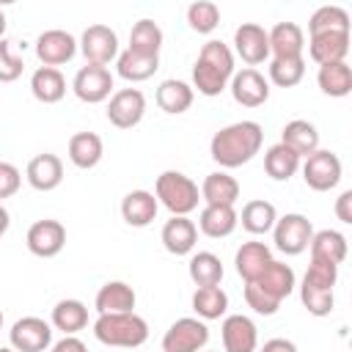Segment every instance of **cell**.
I'll return each mask as SVG.
<instances>
[{
    "label": "cell",
    "instance_id": "36",
    "mask_svg": "<svg viewBox=\"0 0 352 352\" xmlns=\"http://www.w3.org/2000/svg\"><path fill=\"white\" fill-rule=\"evenodd\" d=\"M52 327L63 336H74L88 327V308L80 300H60L52 308Z\"/></svg>",
    "mask_w": 352,
    "mask_h": 352
},
{
    "label": "cell",
    "instance_id": "17",
    "mask_svg": "<svg viewBox=\"0 0 352 352\" xmlns=\"http://www.w3.org/2000/svg\"><path fill=\"white\" fill-rule=\"evenodd\" d=\"M228 88H231L234 102L242 104V107H261V104L270 99V82H267L264 74L256 72V69L234 72Z\"/></svg>",
    "mask_w": 352,
    "mask_h": 352
},
{
    "label": "cell",
    "instance_id": "16",
    "mask_svg": "<svg viewBox=\"0 0 352 352\" xmlns=\"http://www.w3.org/2000/svg\"><path fill=\"white\" fill-rule=\"evenodd\" d=\"M220 336H223V349L226 352H256V346H258V327L245 314L226 316L223 327H220Z\"/></svg>",
    "mask_w": 352,
    "mask_h": 352
},
{
    "label": "cell",
    "instance_id": "48",
    "mask_svg": "<svg viewBox=\"0 0 352 352\" xmlns=\"http://www.w3.org/2000/svg\"><path fill=\"white\" fill-rule=\"evenodd\" d=\"M52 352H88V349L77 336H63L58 344H52Z\"/></svg>",
    "mask_w": 352,
    "mask_h": 352
},
{
    "label": "cell",
    "instance_id": "34",
    "mask_svg": "<svg viewBox=\"0 0 352 352\" xmlns=\"http://www.w3.org/2000/svg\"><path fill=\"white\" fill-rule=\"evenodd\" d=\"M300 157L292 151V148H286L283 143H275V146H270L267 151H264V170H267V176L270 179H275V182H289L297 170H300Z\"/></svg>",
    "mask_w": 352,
    "mask_h": 352
},
{
    "label": "cell",
    "instance_id": "54",
    "mask_svg": "<svg viewBox=\"0 0 352 352\" xmlns=\"http://www.w3.org/2000/svg\"><path fill=\"white\" fill-rule=\"evenodd\" d=\"M209 352H217V349H209Z\"/></svg>",
    "mask_w": 352,
    "mask_h": 352
},
{
    "label": "cell",
    "instance_id": "3",
    "mask_svg": "<svg viewBox=\"0 0 352 352\" xmlns=\"http://www.w3.org/2000/svg\"><path fill=\"white\" fill-rule=\"evenodd\" d=\"M234 77V52L228 44L212 38L201 47L198 60L192 66V88L204 96H220Z\"/></svg>",
    "mask_w": 352,
    "mask_h": 352
},
{
    "label": "cell",
    "instance_id": "43",
    "mask_svg": "<svg viewBox=\"0 0 352 352\" xmlns=\"http://www.w3.org/2000/svg\"><path fill=\"white\" fill-rule=\"evenodd\" d=\"M300 300H302V305H305V311H308L311 316H330V311H333V305H336L333 292H327V289H314V286H308V283H300Z\"/></svg>",
    "mask_w": 352,
    "mask_h": 352
},
{
    "label": "cell",
    "instance_id": "2",
    "mask_svg": "<svg viewBox=\"0 0 352 352\" xmlns=\"http://www.w3.org/2000/svg\"><path fill=\"white\" fill-rule=\"evenodd\" d=\"M294 286H297L294 270L283 261H272L256 280L245 283V302L256 314L272 316L280 308V302L294 292Z\"/></svg>",
    "mask_w": 352,
    "mask_h": 352
},
{
    "label": "cell",
    "instance_id": "29",
    "mask_svg": "<svg viewBox=\"0 0 352 352\" xmlns=\"http://www.w3.org/2000/svg\"><path fill=\"white\" fill-rule=\"evenodd\" d=\"M157 69H160V55H143V52H135L129 47L116 58L118 77H124L129 82H143V80L154 77Z\"/></svg>",
    "mask_w": 352,
    "mask_h": 352
},
{
    "label": "cell",
    "instance_id": "30",
    "mask_svg": "<svg viewBox=\"0 0 352 352\" xmlns=\"http://www.w3.org/2000/svg\"><path fill=\"white\" fill-rule=\"evenodd\" d=\"M236 223H239V217H236L234 206H204L198 214V228L209 239H223V236L234 234Z\"/></svg>",
    "mask_w": 352,
    "mask_h": 352
},
{
    "label": "cell",
    "instance_id": "15",
    "mask_svg": "<svg viewBox=\"0 0 352 352\" xmlns=\"http://www.w3.org/2000/svg\"><path fill=\"white\" fill-rule=\"evenodd\" d=\"M234 50L236 55L248 63V69L264 63L270 58V38H267V30L256 22H242L236 30H234Z\"/></svg>",
    "mask_w": 352,
    "mask_h": 352
},
{
    "label": "cell",
    "instance_id": "50",
    "mask_svg": "<svg viewBox=\"0 0 352 352\" xmlns=\"http://www.w3.org/2000/svg\"><path fill=\"white\" fill-rule=\"evenodd\" d=\"M8 226H11V217H8V209H6L3 201H0V236L8 231Z\"/></svg>",
    "mask_w": 352,
    "mask_h": 352
},
{
    "label": "cell",
    "instance_id": "35",
    "mask_svg": "<svg viewBox=\"0 0 352 352\" xmlns=\"http://www.w3.org/2000/svg\"><path fill=\"white\" fill-rule=\"evenodd\" d=\"M236 217L248 234H267V231H272V226L278 220V209H275V204L256 198V201H248L242 206V214H236Z\"/></svg>",
    "mask_w": 352,
    "mask_h": 352
},
{
    "label": "cell",
    "instance_id": "1",
    "mask_svg": "<svg viewBox=\"0 0 352 352\" xmlns=\"http://www.w3.org/2000/svg\"><path fill=\"white\" fill-rule=\"evenodd\" d=\"M264 143V129L258 121H236L214 132L209 143V154L220 168H239L250 162Z\"/></svg>",
    "mask_w": 352,
    "mask_h": 352
},
{
    "label": "cell",
    "instance_id": "37",
    "mask_svg": "<svg viewBox=\"0 0 352 352\" xmlns=\"http://www.w3.org/2000/svg\"><path fill=\"white\" fill-rule=\"evenodd\" d=\"M187 272H190V280L195 286H220L223 261L209 250H198V253H192V258L187 264Z\"/></svg>",
    "mask_w": 352,
    "mask_h": 352
},
{
    "label": "cell",
    "instance_id": "18",
    "mask_svg": "<svg viewBox=\"0 0 352 352\" xmlns=\"http://www.w3.org/2000/svg\"><path fill=\"white\" fill-rule=\"evenodd\" d=\"M25 179H28V184H30L33 190H38V192L55 190V187L63 182V162H60V157H58V154H50V151L36 154V157L28 162V168H25Z\"/></svg>",
    "mask_w": 352,
    "mask_h": 352
},
{
    "label": "cell",
    "instance_id": "7",
    "mask_svg": "<svg viewBox=\"0 0 352 352\" xmlns=\"http://www.w3.org/2000/svg\"><path fill=\"white\" fill-rule=\"evenodd\" d=\"M209 344V327L204 319L182 316L162 336V352H201Z\"/></svg>",
    "mask_w": 352,
    "mask_h": 352
},
{
    "label": "cell",
    "instance_id": "27",
    "mask_svg": "<svg viewBox=\"0 0 352 352\" xmlns=\"http://www.w3.org/2000/svg\"><path fill=\"white\" fill-rule=\"evenodd\" d=\"M280 143H283L286 148H292L300 160H305L308 154H314V151L319 148V132H316V126H314L311 121L294 118V121H289V124L283 126Z\"/></svg>",
    "mask_w": 352,
    "mask_h": 352
},
{
    "label": "cell",
    "instance_id": "32",
    "mask_svg": "<svg viewBox=\"0 0 352 352\" xmlns=\"http://www.w3.org/2000/svg\"><path fill=\"white\" fill-rule=\"evenodd\" d=\"M30 94L44 102V104H55L66 96V80L58 69H50V66H38L30 77Z\"/></svg>",
    "mask_w": 352,
    "mask_h": 352
},
{
    "label": "cell",
    "instance_id": "26",
    "mask_svg": "<svg viewBox=\"0 0 352 352\" xmlns=\"http://www.w3.org/2000/svg\"><path fill=\"white\" fill-rule=\"evenodd\" d=\"M308 248H311V261H327V264L338 267L346 258V236L336 228L314 231Z\"/></svg>",
    "mask_w": 352,
    "mask_h": 352
},
{
    "label": "cell",
    "instance_id": "21",
    "mask_svg": "<svg viewBox=\"0 0 352 352\" xmlns=\"http://www.w3.org/2000/svg\"><path fill=\"white\" fill-rule=\"evenodd\" d=\"M157 209H160V204H157L154 192H148V190H132L121 201V217L132 228H146L157 217Z\"/></svg>",
    "mask_w": 352,
    "mask_h": 352
},
{
    "label": "cell",
    "instance_id": "31",
    "mask_svg": "<svg viewBox=\"0 0 352 352\" xmlns=\"http://www.w3.org/2000/svg\"><path fill=\"white\" fill-rule=\"evenodd\" d=\"M154 99H157V104H160L162 113L179 116V113H187L190 110V104L195 99V91L184 80H162Z\"/></svg>",
    "mask_w": 352,
    "mask_h": 352
},
{
    "label": "cell",
    "instance_id": "4",
    "mask_svg": "<svg viewBox=\"0 0 352 352\" xmlns=\"http://www.w3.org/2000/svg\"><path fill=\"white\" fill-rule=\"evenodd\" d=\"M94 336L104 346L138 349L148 341V324L135 311L129 314H99L94 322Z\"/></svg>",
    "mask_w": 352,
    "mask_h": 352
},
{
    "label": "cell",
    "instance_id": "42",
    "mask_svg": "<svg viewBox=\"0 0 352 352\" xmlns=\"http://www.w3.org/2000/svg\"><path fill=\"white\" fill-rule=\"evenodd\" d=\"M187 25L195 33H212L220 25V8L209 0H198L187 6Z\"/></svg>",
    "mask_w": 352,
    "mask_h": 352
},
{
    "label": "cell",
    "instance_id": "47",
    "mask_svg": "<svg viewBox=\"0 0 352 352\" xmlns=\"http://www.w3.org/2000/svg\"><path fill=\"white\" fill-rule=\"evenodd\" d=\"M349 204H352V190H344V192L336 198V214H338V220H341V223H352Z\"/></svg>",
    "mask_w": 352,
    "mask_h": 352
},
{
    "label": "cell",
    "instance_id": "10",
    "mask_svg": "<svg viewBox=\"0 0 352 352\" xmlns=\"http://www.w3.org/2000/svg\"><path fill=\"white\" fill-rule=\"evenodd\" d=\"M146 116V96L138 88H121L107 102V121L116 129H132Z\"/></svg>",
    "mask_w": 352,
    "mask_h": 352
},
{
    "label": "cell",
    "instance_id": "14",
    "mask_svg": "<svg viewBox=\"0 0 352 352\" xmlns=\"http://www.w3.org/2000/svg\"><path fill=\"white\" fill-rule=\"evenodd\" d=\"M77 52V38L66 30H44L38 38H36V58L41 60V66H50V69H58L63 63H69Z\"/></svg>",
    "mask_w": 352,
    "mask_h": 352
},
{
    "label": "cell",
    "instance_id": "28",
    "mask_svg": "<svg viewBox=\"0 0 352 352\" xmlns=\"http://www.w3.org/2000/svg\"><path fill=\"white\" fill-rule=\"evenodd\" d=\"M102 154H104V143H102V138L96 132H77V135L69 138V160L80 170L96 168Z\"/></svg>",
    "mask_w": 352,
    "mask_h": 352
},
{
    "label": "cell",
    "instance_id": "20",
    "mask_svg": "<svg viewBox=\"0 0 352 352\" xmlns=\"http://www.w3.org/2000/svg\"><path fill=\"white\" fill-rule=\"evenodd\" d=\"M267 38L272 58H300L305 50V36L297 22H278L272 30H267Z\"/></svg>",
    "mask_w": 352,
    "mask_h": 352
},
{
    "label": "cell",
    "instance_id": "49",
    "mask_svg": "<svg viewBox=\"0 0 352 352\" xmlns=\"http://www.w3.org/2000/svg\"><path fill=\"white\" fill-rule=\"evenodd\" d=\"M261 352H297V344L289 338H270V341H264Z\"/></svg>",
    "mask_w": 352,
    "mask_h": 352
},
{
    "label": "cell",
    "instance_id": "11",
    "mask_svg": "<svg viewBox=\"0 0 352 352\" xmlns=\"http://www.w3.org/2000/svg\"><path fill=\"white\" fill-rule=\"evenodd\" d=\"M14 352H44L52 344V324L38 316H22L8 330Z\"/></svg>",
    "mask_w": 352,
    "mask_h": 352
},
{
    "label": "cell",
    "instance_id": "33",
    "mask_svg": "<svg viewBox=\"0 0 352 352\" xmlns=\"http://www.w3.org/2000/svg\"><path fill=\"white\" fill-rule=\"evenodd\" d=\"M316 82H319L322 94H327V96H333V99L349 96V94H352V69H349V63H346V60L319 66Z\"/></svg>",
    "mask_w": 352,
    "mask_h": 352
},
{
    "label": "cell",
    "instance_id": "13",
    "mask_svg": "<svg viewBox=\"0 0 352 352\" xmlns=\"http://www.w3.org/2000/svg\"><path fill=\"white\" fill-rule=\"evenodd\" d=\"M80 52L94 66H107L113 58H118V36L107 25H91L80 36Z\"/></svg>",
    "mask_w": 352,
    "mask_h": 352
},
{
    "label": "cell",
    "instance_id": "52",
    "mask_svg": "<svg viewBox=\"0 0 352 352\" xmlns=\"http://www.w3.org/2000/svg\"><path fill=\"white\" fill-rule=\"evenodd\" d=\"M0 352H14V349L11 346H0Z\"/></svg>",
    "mask_w": 352,
    "mask_h": 352
},
{
    "label": "cell",
    "instance_id": "45",
    "mask_svg": "<svg viewBox=\"0 0 352 352\" xmlns=\"http://www.w3.org/2000/svg\"><path fill=\"white\" fill-rule=\"evenodd\" d=\"M22 69H25L22 58L14 55V52H11V44L0 38V82H14V80H19V77H22Z\"/></svg>",
    "mask_w": 352,
    "mask_h": 352
},
{
    "label": "cell",
    "instance_id": "6",
    "mask_svg": "<svg viewBox=\"0 0 352 352\" xmlns=\"http://www.w3.org/2000/svg\"><path fill=\"white\" fill-rule=\"evenodd\" d=\"M311 236H314V226H311V220H308L305 214H300V212H289V214L278 217L275 226H272L275 248H278L280 253H286V256H300V253L308 248Z\"/></svg>",
    "mask_w": 352,
    "mask_h": 352
},
{
    "label": "cell",
    "instance_id": "19",
    "mask_svg": "<svg viewBox=\"0 0 352 352\" xmlns=\"http://www.w3.org/2000/svg\"><path fill=\"white\" fill-rule=\"evenodd\" d=\"M162 245L168 253L173 256H187L192 253L195 242H198V226L190 220V217H170L165 226H162V234H160Z\"/></svg>",
    "mask_w": 352,
    "mask_h": 352
},
{
    "label": "cell",
    "instance_id": "44",
    "mask_svg": "<svg viewBox=\"0 0 352 352\" xmlns=\"http://www.w3.org/2000/svg\"><path fill=\"white\" fill-rule=\"evenodd\" d=\"M336 280H338V267H336V264L311 261L300 283H308V286H314V289H327V292H333Z\"/></svg>",
    "mask_w": 352,
    "mask_h": 352
},
{
    "label": "cell",
    "instance_id": "9",
    "mask_svg": "<svg viewBox=\"0 0 352 352\" xmlns=\"http://www.w3.org/2000/svg\"><path fill=\"white\" fill-rule=\"evenodd\" d=\"M72 91L80 102L85 104H99L104 99H110L113 94V74L107 66H94V63H85L74 80H72Z\"/></svg>",
    "mask_w": 352,
    "mask_h": 352
},
{
    "label": "cell",
    "instance_id": "5",
    "mask_svg": "<svg viewBox=\"0 0 352 352\" xmlns=\"http://www.w3.org/2000/svg\"><path fill=\"white\" fill-rule=\"evenodd\" d=\"M154 198L157 204H162L173 217H187L190 212L198 209V201H201V190L198 184L184 176L182 170H162L157 176V184H154Z\"/></svg>",
    "mask_w": 352,
    "mask_h": 352
},
{
    "label": "cell",
    "instance_id": "22",
    "mask_svg": "<svg viewBox=\"0 0 352 352\" xmlns=\"http://www.w3.org/2000/svg\"><path fill=\"white\" fill-rule=\"evenodd\" d=\"M308 55L319 66L346 60V55H349V33H319V36H311Z\"/></svg>",
    "mask_w": 352,
    "mask_h": 352
},
{
    "label": "cell",
    "instance_id": "8",
    "mask_svg": "<svg viewBox=\"0 0 352 352\" xmlns=\"http://www.w3.org/2000/svg\"><path fill=\"white\" fill-rule=\"evenodd\" d=\"M300 168H302L305 184H308L311 190H316V192L333 190V187L341 182V173H344L338 154H333V151H327V148H316L314 154H308Z\"/></svg>",
    "mask_w": 352,
    "mask_h": 352
},
{
    "label": "cell",
    "instance_id": "39",
    "mask_svg": "<svg viewBox=\"0 0 352 352\" xmlns=\"http://www.w3.org/2000/svg\"><path fill=\"white\" fill-rule=\"evenodd\" d=\"M192 311L201 319H220L228 311V294L220 286H198L192 294Z\"/></svg>",
    "mask_w": 352,
    "mask_h": 352
},
{
    "label": "cell",
    "instance_id": "23",
    "mask_svg": "<svg viewBox=\"0 0 352 352\" xmlns=\"http://www.w3.org/2000/svg\"><path fill=\"white\" fill-rule=\"evenodd\" d=\"M272 250L264 245V242H242V248L236 250L234 256V264H236V272L245 283L256 280L270 264H272Z\"/></svg>",
    "mask_w": 352,
    "mask_h": 352
},
{
    "label": "cell",
    "instance_id": "24",
    "mask_svg": "<svg viewBox=\"0 0 352 352\" xmlns=\"http://www.w3.org/2000/svg\"><path fill=\"white\" fill-rule=\"evenodd\" d=\"M135 302H138L135 289L124 280H107L96 292V300H94L99 314H129L135 311Z\"/></svg>",
    "mask_w": 352,
    "mask_h": 352
},
{
    "label": "cell",
    "instance_id": "53",
    "mask_svg": "<svg viewBox=\"0 0 352 352\" xmlns=\"http://www.w3.org/2000/svg\"><path fill=\"white\" fill-rule=\"evenodd\" d=\"M0 327H3V311H0Z\"/></svg>",
    "mask_w": 352,
    "mask_h": 352
},
{
    "label": "cell",
    "instance_id": "25",
    "mask_svg": "<svg viewBox=\"0 0 352 352\" xmlns=\"http://www.w3.org/2000/svg\"><path fill=\"white\" fill-rule=\"evenodd\" d=\"M236 198H239V182L226 170L209 173L201 184V201H206V206H234Z\"/></svg>",
    "mask_w": 352,
    "mask_h": 352
},
{
    "label": "cell",
    "instance_id": "46",
    "mask_svg": "<svg viewBox=\"0 0 352 352\" xmlns=\"http://www.w3.org/2000/svg\"><path fill=\"white\" fill-rule=\"evenodd\" d=\"M22 184V176L16 170V165L11 162H0V201L3 198H11Z\"/></svg>",
    "mask_w": 352,
    "mask_h": 352
},
{
    "label": "cell",
    "instance_id": "51",
    "mask_svg": "<svg viewBox=\"0 0 352 352\" xmlns=\"http://www.w3.org/2000/svg\"><path fill=\"white\" fill-rule=\"evenodd\" d=\"M6 25H8V22H6V14L0 11V38H3V33H6Z\"/></svg>",
    "mask_w": 352,
    "mask_h": 352
},
{
    "label": "cell",
    "instance_id": "41",
    "mask_svg": "<svg viewBox=\"0 0 352 352\" xmlns=\"http://www.w3.org/2000/svg\"><path fill=\"white\" fill-rule=\"evenodd\" d=\"M305 77V58H272L270 60V80L278 88H294Z\"/></svg>",
    "mask_w": 352,
    "mask_h": 352
},
{
    "label": "cell",
    "instance_id": "38",
    "mask_svg": "<svg viewBox=\"0 0 352 352\" xmlns=\"http://www.w3.org/2000/svg\"><path fill=\"white\" fill-rule=\"evenodd\" d=\"M308 33H349V14L341 6H322L308 19Z\"/></svg>",
    "mask_w": 352,
    "mask_h": 352
},
{
    "label": "cell",
    "instance_id": "12",
    "mask_svg": "<svg viewBox=\"0 0 352 352\" xmlns=\"http://www.w3.org/2000/svg\"><path fill=\"white\" fill-rule=\"evenodd\" d=\"M28 250L38 258H52L63 250L66 245V228L60 220H52V217H44V220H36L30 228H28Z\"/></svg>",
    "mask_w": 352,
    "mask_h": 352
},
{
    "label": "cell",
    "instance_id": "40",
    "mask_svg": "<svg viewBox=\"0 0 352 352\" xmlns=\"http://www.w3.org/2000/svg\"><path fill=\"white\" fill-rule=\"evenodd\" d=\"M162 30L154 19H138L129 30V50L143 52V55H160L162 50Z\"/></svg>",
    "mask_w": 352,
    "mask_h": 352
}]
</instances>
